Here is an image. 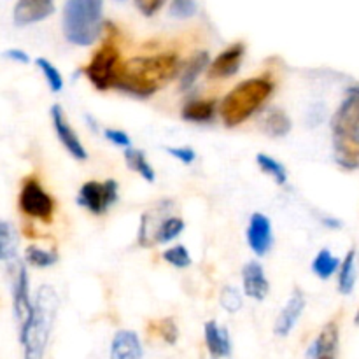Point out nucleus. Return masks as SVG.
Instances as JSON below:
<instances>
[{
  "label": "nucleus",
  "mask_w": 359,
  "mask_h": 359,
  "mask_svg": "<svg viewBox=\"0 0 359 359\" xmlns=\"http://www.w3.org/2000/svg\"><path fill=\"white\" fill-rule=\"evenodd\" d=\"M13 311L18 323L20 342L27 335L34 318V300L30 298V279H28L27 263H21L13 276Z\"/></svg>",
  "instance_id": "1a4fd4ad"
},
{
  "label": "nucleus",
  "mask_w": 359,
  "mask_h": 359,
  "mask_svg": "<svg viewBox=\"0 0 359 359\" xmlns=\"http://www.w3.org/2000/svg\"><path fill=\"white\" fill-rule=\"evenodd\" d=\"M165 2L167 0H135V7L139 9L140 14H144L146 18H151L165 6Z\"/></svg>",
  "instance_id": "c9c22d12"
},
{
  "label": "nucleus",
  "mask_w": 359,
  "mask_h": 359,
  "mask_svg": "<svg viewBox=\"0 0 359 359\" xmlns=\"http://www.w3.org/2000/svg\"><path fill=\"white\" fill-rule=\"evenodd\" d=\"M119 65L121 63H119L118 48L114 44H104L91 56L90 63L84 67V74L93 88H97L98 91H105L109 88H114Z\"/></svg>",
  "instance_id": "423d86ee"
},
{
  "label": "nucleus",
  "mask_w": 359,
  "mask_h": 359,
  "mask_svg": "<svg viewBox=\"0 0 359 359\" xmlns=\"http://www.w3.org/2000/svg\"><path fill=\"white\" fill-rule=\"evenodd\" d=\"M119 198V186L114 179L104 182L88 181L84 182L77 193V203L95 216L107 212Z\"/></svg>",
  "instance_id": "0eeeda50"
},
{
  "label": "nucleus",
  "mask_w": 359,
  "mask_h": 359,
  "mask_svg": "<svg viewBox=\"0 0 359 359\" xmlns=\"http://www.w3.org/2000/svg\"><path fill=\"white\" fill-rule=\"evenodd\" d=\"M167 153L174 156L175 160L181 161L182 165H191L196 160V151L189 146H179V147H167Z\"/></svg>",
  "instance_id": "72a5a7b5"
},
{
  "label": "nucleus",
  "mask_w": 359,
  "mask_h": 359,
  "mask_svg": "<svg viewBox=\"0 0 359 359\" xmlns=\"http://www.w3.org/2000/svg\"><path fill=\"white\" fill-rule=\"evenodd\" d=\"M356 284V251L351 249L346 255L344 262L340 263L339 277H337V287H339L340 294H351Z\"/></svg>",
  "instance_id": "b1692460"
},
{
  "label": "nucleus",
  "mask_w": 359,
  "mask_h": 359,
  "mask_svg": "<svg viewBox=\"0 0 359 359\" xmlns=\"http://www.w3.org/2000/svg\"><path fill=\"white\" fill-rule=\"evenodd\" d=\"M305 305H307V298H305L304 291L300 287L291 293L290 300L286 302L284 309L280 311V314L277 316L276 325H273V333L277 337H287L294 330V326L300 321L302 314L305 311Z\"/></svg>",
  "instance_id": "4468645a"
},
{
  "label": "nucleus",
  "mask_w": 359,
  "mask_h": 359,
  "mask_svg": "<svg viewBox=\"0 0 359 359\" xmlns=\"http://www.w3.org/2000/svg\"><path fill=\"white\" fill-rule=\"evenodd\" d=\"M323 119H325V105H314L312 109H309L307 121L311 123V126H318Z\"/></svg>",
  "instance_id": "4c0bfd02"
},
{
  "label": "nucleus",
  "mask_w": 359,
  "mask_h": 359,
  "mask_svg": "<svg viewBox=\"0 0 359 359\" xmlns=\"http://www.w3.org/2000/svg\"><path fill=\"white\" fill-rule=\"evenodd\" d=\"M198 13L196 0H172L168 6V14L175 20H189Z\"/></svg>",
  "instance_id": "2f4dec72"
},
{
  "label": "nucleus",
  "mask_w": 359,
  "mask_h": 359,
  "mask_svg": "<svg viewBox=\"0 0 359 359\" xmlns=\"http://www.w3.org/2000/svg\"><path fill=\"white\" fill-rule=\"evenodd\" d=\"M161 258H163L168 265L174 266V269H179V270L188 269V266L191 265V255H189L188 248L182 244L172 245V248L165 249L163 255H161Z\"/></svg>",
  "instance_id": "c756f323"
},
{
  "label": "nucleus",
  "mask_w": 359,
  "mask_h": 359,
  "mask_svg": "<svg viewBox=\"0 0 359 359\" xmlns=\"http://www.w3.org/2000/svg\"><path fill=\"white\" fill-rule=\"evenodd\" d=\"M276 84L269 77H252L238 83L221 102V118L228 128L248 121L270 97Z\"/></svg>",
  "instance_id": "7ed1b4c3"
},
{
  "label": "nucleus",
  "mask_w": 359,
  "mask_h": 359,
  "mask_svg": "<svg viewBox=\"0 0 359 359\" xmlns=\"http://www.w3.org/2000/svg\"><path fill=\"white\" fill-rule=\"evenodd\" d=\"M35 65L39 67V70H41L42 76H44L49 90H51L53 93H60V91L63 90V84H65L63 83L62 72H60V70L56 69V67L53 65L48 58H41V56L35 60Z\"/></svg>",
  "instance_id": "c85d7f7f"
},
{
  "label": "nucleus",
  "mask_w": 359,
  "mask_h": 359,
  "mask_svg": "<svg viewBox=\"0 0 359 359\" xmlns=\"http://www.w3.org/2000/svg\"><path fill=\"white\" fill-rule=\"evenodd\" d=\"M354 323H356V325L359 326V311H358V314H356V318H354Z\"/></svg>",
  "instance_id": "a19ab883"
},
{
  "label": "nucleus",
  "mask_w": 359,
  "mask_h": 359,
  "mask_svg": "<svg viewBox=\"0 0 359 359\" xmlns=\"http://www.w3.org/2000/svg\"><path fill=\"white\" fill-rule=\"evenodd\" d=\"M104 0H67L63 6L62 30L74 46L95 44L102 34Z\"/></svg>",
  "instance_id": "39448f33"
},
{
  "label": "nucleus",
  "mask_w": 359,
  "mask_h": 359,
  "mask_svg": "<svg viewBox=\"0 0 359 359\" xmlns=\"http://www.w3.org/2000/svg\"><path fill=\"white\" fill-rule=\"evenodd\" d=\"M256 165H258L259 170H262L263 174H266L269 177H272L276 184H279V186L287 184L286 167H284V165L280 163L279 160H276L273 156H270V154H265V153H259L258 156H256Z\"/></svg>",
  "instance_id": "bb28decb"
},
{
  "label": "nucleus",
  "mask_w": 359,
  "mask_h": 359,
  "mask_svg": "<svg viewBox=\"0 0 359 359\" xmlns=\"http://www.w3.org/2000/svg\"><path fill=\"white\" fill-rule=\"evenodd\" d=\"M184 228L186 223L182 217L165 216L154 231V244H170L184 231Z\"/></svg>",
  "instance_id": "393cba45"
},
{
  "label": "nucleus",
  "mask_w": 359,
  "mask_h": 359,
  "mask_svg": "<svg viewBox=\"0 0 359 359\" xmlns=\"http://www.w3.org/2000/svg\"><path fill=\"white\" fill-rule=\"evenodd\" d=\"M262 128L266 135H270L272 139H283L293 128V123H291L290 116L286 114L280 109H272L269 114L263 118Z\"/></svg>",
  "instance_id": "4be33fe9"
},
{
  "label": "nucleus",
  "mask_w": 359,
  "mask_h": 359,
  "mask_svg": "<svg viewBox=\"0 0 359 359\" xmlns=\"http://www.w3.org/2000/svg\"><path fill=\"white\" fill-rule=\"evenodd\" d=\"M340 259L335 258L332 255L330 249H321V251L316 255L314 262H312V272L319 277L321 280H328L330 277H333L337 273V270L340 269Z\"/></svg>",
  "instance_id": "a878e982"
},
{
  "label": "nucleus",
  "mask_w": 359,
  "mask_h": 359,
  "mask_svg": "<svg viewBox=\"0 0 359 359\" xmlns=\"http://www.w3.org/2000/svg\"><path fill=\"white\" fill-rule=\"evenodd\" d=\"M0 262L4 263V266H6L11 276H14L21 263H23L20 259V251H18L16 230L6 219L0 223Z\"/></svg>",
  "instance_id": "f3484780"
},
{
  "label": "nucleus",
  "mask_w": 359,
  "mask_h": 359,
  "mask_svg": "<svg viewBox=\"0 0 359 359\" xmlns=\"http://www.w3.org/2000/svg\"><path fill=\"white\" fill-rule=\"evenodd\" d=\"M244 56H245L244 42H235V44H230L226 49H223V51H221L212 62H210L209 69H207V76H209V79H214V81L233 77L235 74L241 70Z\"/></svg>",
  "instance_id": "f8f14e48"
},
{
  "label": "nucleus",
  "mask_w": 359,
  "mask_h": 359,
  "mask_svg": "<svg viewBox=\"0 0 359 359\" xmlns=\"http://www.w3.org/2000/svg\"><path fill=\"white\" fill-rule=\"evenodd\" d=\"M242 287L245 297L256 302H263L270 293V283L266 279L265 269L259 262L245 263L242 269Z\"/></svg>",
  "instance_id": "2eb2a0df"
},
{
  "label": "nucleus",
  "mask_w": 359,
  "mask_h": 359,
  "mask_svg": "<svg viewBox=\"0 0 359 359\" xmlns=\"http://www.w3.org/2000/svg\"><path fill=\"white\" fill-rule=\"evenodd\" d=\"M216 100H191L182 107V119L189 123H209L216 116Z\"/></svg>",
  "instance_id": "412c9836"
},
{
  "label": "nucleus",
  "mask_w": 359,
  "mask_h": 359,
  "mask_svg": "<svg viewBox=\"0 0 359 359\" xmlns=\"http://www.w3.org/2000/svg\"><path fill=\"white\" fill-rule=\"evenodd\" d=\"M51 123H53V130H55L56 137H58L62 146L67 149V153L77 161L88 160L86 147L83 146V142H81L76 130H74L72 126L69 125V121H67L62 105L56 104L51 107Z\"/></svg>",
  "instance_id": "9d476101"
},
{
  "label": "nucleus",
  "mask_w": 359,
  "mask_h": 359,
  "mask_svg": "<svg viewBox=\"0 0 359 359\" xmlns=\"http://www.w3.org/2000/svg\"><path fill=\"white\" fill-rule=\"evenodd\" d=\"M210 65V56L207 51H198L184 63V67L181 69V81H179V88L182 91L191 90L193 84L196 83L200 76L209 69Z\"/></svg>",
  "instance_id": "aec40b11"
},
{
  "label": "nucleus",
  "mask_w": 359,
  "mask_h": 359,
  "mask_svg": "<svg viewBox=\"0 0 359 359\" xmlns=\"http://www.w3.org/2000/svg\"><path fill=\"white\" fill-rule=\"evenodd\" d=\"M181 60L174 53L135 56L119 65L114 88L135 98H149L181 72Z\"/></svg>",
  "instance_id": "f257e3e1"
},
{
  "label": "nucleus",
  "mask_w": 359,
  "mask_h": 359,
  "mask_svg": "<svg viewBox=\"0 0 359 359\" xmlns=\"http://www.w3.org/2000/svg\"><path fill=\"white\" fill-rule=\"evenodd\" d=\"M86 119H88V121H90V123H88V125L91 126V130H93V132H98V125L93 121V118H91V116H86Z\"/></svg>",
  "instance_id": "ea45409f"
},
{
  "label": "nucleus",
  "mask_w": 359,
  "mask_h": 359,
  "mask_svg": "<svg viewBox=\"0 0 359 359\" xmlns=\"http://www.w3.org/2000/svg\"><path fill=\"white\" fill-rule=\"evenodd\" d=\"M203 337H205L207 351L212 359L230 358L231 339L224 326L217 325V321H207L203 326Z\"/></svg>",
  "instance_id": "6ab92c4d"
},
{
  "label": "nucleus",
  "mask_w": 359,
  "mask_h": 359,
  "mask_svg": "<svg viewBox=\"0 0 359 359\" xmlns=\"http://www.w3.org/2000/svg\"><path fill=\"white\" fill-rule=\"evenodd\" d=\"M104 137L107 142L114 144V146L121 147V149H126V147H132V140H130L128 133L123 132V130H116V128H105L104 130Z\"/></svg>",
  "instance_id": "f704fd0d"
},
{
  "label": "nucleus",
  "mask_w": 359,
  "mask_h": 359,
  "mask_svg": "<svg viewBox=\"0 0 359 359\" xmlns=\"http://www.w3.org/2000/svg\"><path fill=\"white\" fill-rule=\"evenodd\" d=\"M118 2H125V0H118Z\"/></svg>",
  "instance_id": "79ce46f5"
},
{
  "label": "nucleus",
  "mask_w": 359,
  "mask_h": 359,
  "mask_svg": "<svg viewBox=\"0 0 359 359\" xmlns=\"http://www.w3.org/2000/svg\"><path fill=\"white\" fill-rule=\"evenodd\" d=\"M25 262L34 269H49L58 263V255L55 251L37 248V245H28L25 251Z\"/></svg>",
  "instance_id": "cd10ccee"
},
{
  "label": "nucleus",
  "mask_w": 359,
  "mask_h": 359,
  "mask_svg": "<svg viewBox=\"0 0 359 359\" xmlns=\"http://www.w3.org/2000/svg\"><path fill=\"white\" fill-rule=\"evenodd\" d=\"M55 13V0H18L13 11V21L18 28L30 27L48 20Z\"/></svg>",
  "instance_id": "ddd939ff"
},
{
  "label": "nucleus",
  "mask_w": 359,
  "mask_h": 359,
  "mask_svg": "<svg viewBox=\"0 0 359 359\" xmlns=\"http://www.w3.org/2000/svg\"><path fill=\"white\" fill-rule=\"evenodd\" d=\"M156 333L161 337L165 344L168 346H175L179 339V328L175 325V321L172 318L161 319L160 323H156Z\"/></svg>",
  "instance_id": "473e14b6"
},
{
  "label": "nucleus",
  "mask_w": 359,
  "mask_h": 359,
  "mask_svg": "<svg viewBox=\"0 0 359 359\" xmlns=\"http://www.w3.org/2000/svg\"><path fill=\"white\" fill-rule=\"evenodd\" d=\"M333 156L346 170L359 168V86L346 91V98L332 116Z\"/></svg>",
  "instance_id": "f03ea898"
},
{
  "label": "nucleus",
  "mask_w": 359,
  "mask_h": 359,
  "mask_svg": "<svg viewBox=\"0 0 359 359\" xmlns=\"http://www.w3.org/2000/svg\"><path fill=\"white\" fill-rule=\"evenodd\" d=\"M245 241L258 258L269 255L273 245V228L270 217L262 212L252 214L245 230Z\"/></svg>",
  "instance_id": "9b49d317"
},
{
  "label": "nucleus",
  "mask_w": 359,
  "mask_h": 359,
  "mask_svg": "<svg viewBox=\"0 0 359 359\" xmlns=\"http://www.w3.org/2000/svg\"><path fill=\"white\" fill-rule=\"evenodd\" d=\"M58 294L51 286L44 284L39 287L34 298V318L27 335L21 340L23 359H44L58 314Z\"/></svg>",
  "instance_id": "20e7f679"
},
{
  "label": "nucleus",
  "mask_w": 359,
  "mask_h": 359,
  "mask_svg": "<svg viewBox=\"0 0 359 359\" xmlns=\"http://www.w3.org/2000/svg\"><path fill=\"white\" fill-rule=\"evenodd\" d=\"M109 359H144L139 335L133 330H119L111 342Z\"/></svg>",
  "instance_id": "a211bd4d"
},
{
  "label": "nucleus",
  "mask_w": 359,
  "mask_h": 359,
  "mask_svg": "<svg viewBox=\"0 0 359 359\" xmlns=\"http://www.w3.org/2000/svg\"><path fill=\"white\" fill-rule=\"evenodd\" d=\"M123 156H125L126 165L132 168L133 172L140 175L146 182H154L156 181V172H154L153 165L149 163L147 156L144 154V151L133 149V147H126L123 151Z\"/></svg>",
  "instance_id": "5701e85b"
},
{
  "label": "nucleus",
  "mask_w": 359,
  "mask_h": 359,
  "mask_svg": "<svg viewBox=\"0 0 359 359\" xmlns=\"http://www.w3.org/2000/svg\"><path fill=\"white\" fill-rule=\"evenodd\" d=\"M339 339L340 330L335 321L328 323L325 328L319 332L314 342L311 344L307 351V359H337L339 353Z\"/></svg>",
  "instance_id": "dca6fc26"
},
{
  "label": "nucleus",
  "mask_w": 359,
  "mask_h": 359,
  "mask_svg": "<svg viewBox=\"0 0 359 359\" xmlns=\"http://www.w3.org/2000/svg\"><path fill=\"white\" fill-rule=\"evenodd\" d=\"M6 58L13 60V62L16 63H21V65H28L30 63V56H28V53H25L23 49H7L6 51Z\"/></svg>",
  "instance_id": "e433bc0d"
},
{
  "label": "nucleus",
  "mask_w": 359,
  "mask_h": 359,
  "mask_svg": "<svg viewBox=\"0 0 359 359\" xmlns=\"http://www.w3.org/2000/svg\"><path fill=\"white\" fill-rule=\"evenodd\" d=\"M18 205L25 216L44 221V223H49L55 214V200L35 177H27V181L23 182Z\"/></svg>",
  "instance_id": "6e6552de"
},
{
  "label": "nucleus",
  "mask_w": 359,
  "mask_h": 359,
  "mask_svg": "<svg viewBox=\"0 0 359 359\" xmlns=\"http://www.w3.org/2000/svg\"><path fill=\"white\" fill-rule=\"evenodd\" d=\"M219 304L230 314H237L244 305L242 293L235 286H224L219 293Z\"/></svg>",
  "instance_id": "7c9ffc66"
},
{
  "label": "nucleus",
  "mask_w": 359,
  "mask_h": 359,
  "mask_svg": "<svg viewBox=\"0 0 359 359\" xmlns=\"http://www.w3.org/2000/svg\"><path fill=\"white\" fill-rule=\"evenodd\" d=\"M321 223L325 224L326 228H332V230H339V228H342V221L337 219V217L321 216Z\"/></svg>",
  "instance_id": "58836bf2"
}]
</instances>
